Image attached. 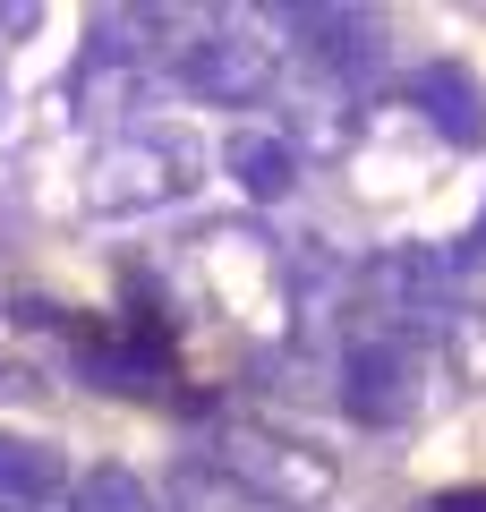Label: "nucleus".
I'll return each mask as SVG.
<instances>
[{
  "mask_svg": "<svg viewBox=\"0 0 486 512\" xmlns=\"http://www.w3.org/2000/svg\"><path fill=\"white\" fill-rule=\"evenodd\" d=\"M197 180H205L197 137H180V128H120V137H103V154L86 171V214H103V222L162 214Z\"/></svg>",
  "mask_w": 486,
  "mask_h": 512,
  "instance_id": "f257e3e1",
  "label": "nucleus"
},
{
  "mask_svg": "<svg viewBox=\"0 0 486 512\" xmlns=\"http://www.w3.org/2000/svg\"><path fill=\"white\" fill-rule=\"evenodd\" d=\"M205 461H222V470H231L239 487H256L273 512H316L342 487V461L324 453L316 436H290V427H265V419L214 427V453Z\"/></svg>",
  "mask_w": 486,
  "mask_h": 512,
  "instance_id": "f03ea898",
  "label": "nucleus"
},
{
  "mask_svg": "<svg viewBox=\"0 0 486 512\" xmlns=\"http://www.w3.org/2000/svg\"><path fill=\"white\" fill-rule=\"evenodd\" d=\"M273 35H248V26H205V35L171 43V86L197 94V103H222V111H248L273 94Z\"/></svg>",
  "mask_w": 486,
  "mask_h": 512,
  "instance_id": "7ed1b4c3",
  "label": "nucleus"
},
{
  "mask_svg": "<svg viewBox=\"0 0 486 512\" xmlns=\"http://www.w3.org/2000/svg\"><path fill=\"white\" fill-rule=\"evenodd\" d=\"M188 256H197L205 291H214L231 316H282V308H290V265H282V248H273L265 231H248V222H205Z\"/></svg>",
  "mask_w": 486,
  "mask_h": 512,
  "instance_id": "20e7f679",
  "label": "nucleus"
},
{
  "mask_svg": "<svg viewBox=\"0 0 486 512\" xmlns=\"http://www.w3.org/2000/svg\"><path fill=\"white\" fill-rule=\"evenodd\" d=\"M427 393V350L418 342H376V333H342V410L359 427H401Z\"/></svg>",
  "mask_w": 486,
  "mask_h": 512,
  "instance_id": "39448f33",
  "label": "nucleus"
},
{
  "mask_svg": "<svg viewBox=\"0 0 486 512\" xmlns=\"http://www.w3.org/2000/svg\"><path fill=\"white\" fill-rule=\"evenodd\" d=\"M401 103L444 137V146H486V86L469 60H418L401 77Z\"/></svg>",
  "mask_w": 486,
  "mask_h": 512,
  "instance_id": "423d86ee",
  "label": "nucleus"
},
{
  "mask_svg": "<svg viewBox=\"0 0 486 512\" xmlns=\"http://www.w3.org/2000/svg\"><path fill=\"white\" fill-rule=\"evenodd\" d=\"M290 26L307 35V60H324L342 86H376L384 77V26L367 9H290Z\"/></svg>",
  "mask_w": 486,
  "mask_h": 512,
  "instance_id": "0eeeda50",
  "label": "nucleus"
},
{
  "mask_svg": "<svg viewBox=\"0 0 486 512\" xmlns=\"http://www.w3.org/2000/svg\"><path fill=\"white\" fill-rule=\"evenodd\" d=\"M222 171L239 180L248 205H273V197L299 188V146H290V128H273V120H239L231 137H222Z\"/></svg>",
  "mask_w": 486,
  "mask_h": 512,
  "instance_id": "6e6552de",
  "label": "nucleus"
},
{
  "mask_svg": "<svg viewBox=\"0 0 486 512\" xmlns=\"http://www.w3.org/2000/svg\"><path fill=\"white\" fill-rule=\"evenodd\" d=\"M52 495H69V461L43 436H9L0 427V512H43Z\"/></svg>",
  "mask_w": 486,
  "mask_h": 512,
  "instance_id": "1a4fd4ad",
  "label": "nucleus"
},
{
  "mask_svg": "<svg viewBox=\"0 0 486 512\" xmlns=\"http://www.w3.org/2000/svg\"><path fill=\"white\" fill-rule=\"evenodd\" d=\"M162 512H273L256 487H239L222 461H188V470H171V504Z\"/></svg>",
  "mask_w": 486,
  "mask_h": 512,
  "instance_id": "9d476101",
  "label": "nucleus"
},
{
  "mask_svg": "<svg viewBox=\"0 0 486 512\" xmlns=\"http://www.w3.org/2000/svg\"><path fill=\"white\" fill-rule=\"evenodd\" d=\"M69 512H162V495L145 487L137 470H111V461H103V470H86L69 487Z\"/></svg>",
  "mask_w": 486,
  "mask_h": 512,
  "instance_id": "9b49d317",
  "label": "nucleus"
},
{
  "mask_svg": "<svg viewBox=\"0 0 486 512\" xmlns=\"http://www.w3.org/2000/svg\"><path fill=\"white\" fill-rule=\"evenodd\" d=\"M427 512H486V487H452V495H435Z\"/></svg>",
  "mask_w": 486,
  "mask_h": 512,
  "instance_id": "f8f14e48",
  "label": "nucleus"
},
{
  "mask_svg": "<svg viewBox=\"0 0 486 512\" xmlns=\"http://www.w3.org/2000/svg\"><path fill=\"white\" fill-rule=\"evenodd\" d=\"M0 111H9V77H0Z\"/></svg>",
  "mask_w": 486,
  "mask_h": 512,
  "instance_id": "ddd939ff",
  "label": "nucleus"
}]
</instances>
